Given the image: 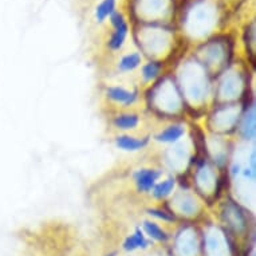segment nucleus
Segmentation results:
<instances>
[{
    "instance_id": "4",
    "label": "nucleus",
    "mask_w": 256,
    "mask_h": 256,
    "mask_svg": "<svg viewBox=\"0 0 256 256\" xmlns=\"http://www.w3.org/2000/svg\"><path fill=\"white\" fill-rule=\"evenodd\" d=\"M185 130L184 128L181 125H170L168 126L165 130H162L160 134L156 136V140L160 141V142H166V144H172L177 142L178 140L184 136Z\"/></svg>"
},
{
    "instance_id": "7",
    "label": "nucleus",
    "mask_w": 256,
    "mask_h": 256,
    "mask_svg": "<svg viewBox=\"0 0 256 256\" xmlns=\"http://www.w3.org/2000/svg\"><path fill=\"white\" fill-rule=\"evenodd\" d=\"M140 63H141V55L137 54V52H133V54L125 55V56L120 60L118 68H120V70L124 72H133L134 68H138Z\"/></svg>"
},
{
    "instance_id": "10",
    "label": "nucleus",
    "mask_w": 256,
    "mask_h": 256,
    "mask_svg": "<svg viewBox=\"0 0 256 256\" xmlns=\"http://www.w3.org/2000/svg\"><path fill=\"white\" fill-rule=\"evenodd\" d=\"M173 186H174V180L173 178H168V180L162 181V182H160V184H156L154 194L157 198H166L168 194H170V192L173 190Z\"/></svg>"
},
{
    "instance_id": "1",
    "label": "nucleus",
    "mask_w": 256,
    "mask_h": 256,
    "mask_svg": "<svg viewBox=\"0 0 256 256\" xmlns=\"http://www.w3.org/2000/svg\"><path fill=\"white\" fill-rule=\"evenodd\" d=\"M160 176H161V173L154 169H141L136 173V185L141 192H149L156 186Z\"/></svg>"
},
{
    "instance_id": "13",
    "label": "nucleus",
    "mask_w": 256,
    "mask_h": 256,
    "mask_svg": "<svg viewBox=\"0 0 256 256\" xmlns=\"http://www.w3.org/2000/svg\"><path fill=\"white\" fill-rule=\"evenodd\" d=\"M110 22H112V24H113L114 28H116V27H120V26L124 24V23H126L125 19H124V15L120 12H116V11L110 15Z\"/></svg>"
},
{
    "instance_id": "2",
    "label": "nucleus",
    "mask_w": 256,
    "mask_h": 256,
    "mask_svg": "<svg viewBox=\"0 0 256 256\" xmlns=\"http://www.w3.org/2000/svg\"><path fill=\"white\" fill-rule=\"evenodd\" d=\"M108 96H109L110 100L126 106L133 105L137 101V92H129V90H126L124 88H118V86L108 88Z\"/></svg>"
},
{
    "instance_id": "12",
    "label": "nucleus",
    "mask_w": 256,
    "mask_h": 256,
    "mask_svg": "<svg viewBox=\"0 0 256 256\" xmlns=\"http://www.w3.org/2000/svg\"><path fill=\"white\" fill-rule=\"evenodd\" d=\"M158 72H160V64H157V63L154 62H149L148 64H145L142 68L144 78L148 80L156 78V76H158Z\"/></svg>"
},
{
    "instance_id": "3",
    "label": "nucleus",
    "mask_w": 256,
    "mask_h": 256,
    "mask_svg": "<svg viewBox=\"0 0 256 256\" xmlns=\"http://www.w3.org/2000/svg\"><path fill=\"white\" fill-rule=\"evenodd\" d=\"M148 138H136L130 136H120L116 138V145L126 152H137L146 146Z\"/></svg>"
},
{
    "instance_id": "9",
    "label": "nucleus",
    "mask_w": 256,
    "mask_h": 256,
    "mask_svg": "<svg viewBox=\"0 0 256 256\" xmlns=\"http://www.w3.org/2000/svg\"><path fill=\"white\" fill-rule=\"evenodd\" d=\"M116 10V0H104L101 4L98 6L96 10V18L100 23L106 20V18H109Z\"/></svg>"
},
{
    "instance_id": "6",
    "label": "nucleus",
    "mask_w": 256,
    "mask_h": 256,
    "mask_svg": "<svg viewBox=\"0 0 256 256\" xmlns=\"http://www.w3.org/2000/svg\"><path fill=\"white\" fill-rule=\"evenodd\" d=\"M128 24L124 23L120 27H116V31L114 34L112 35V38L109 40V47L112 50H120L122 46H124V42H125L126 35H128Z\"/></svg>"
},
{
    "instance_id": "8",
    "label": "nucleus",
    "mask_w": 256,
    "mask_h": 256,
    "mask_svg": "<svg viewBox=\"0 0 256 256\" xmlns=\"http://www.w3.org/2000/svg\"><path fill=\"white\" fill-rule=\"evenodd\" d=\"M148 242L145 240V236H144L142 231H136L133 235H130L128 239L125 240L124 243V248L128 250V251H133V250H137V248L146 247Z\"/></svg>"
},
{
    "instance_id": "11",
    "label": "nucleus",
    "mask_w": 256,
    "mask_h": 256,
    "mask_svg": "<svg viewBox=\"0 0 256 256\" xmlns=\"http://www.w3.org/2000/svg\"><path fill=\"white\" fill-rule=\"evenodd\" d=\"M144 230L146 231L148 235L156 240H161V242H162V240L168 239V236H166L164 230H162V228H160L157 224H154V222H144Z\"/></svg>"
},
{
    "instance_id": "5",
    "label": "nucleus",
    "mask_w": 256,
    "mask_h": 256,
    "mask_svg": "<svg viewBox=\"0 0 256 256\" xmlns=\"http://www.w3.org/2000/svg\"><path fill=\"white\" fill-rule=\"evenodd\" d=\"M140 118L137 114L133 113H126V114H120L114 120V125L124 129V130H129V129H134L136 126L138 125Z\"/></svg>"
},
{
    "instance_id": "14",
    "label": "nucleus",
    "mask_w": 256,
    "mask_h": 256,
    "mask_svg": "<svg viewBox=\"0 0 256 256\" xmlns=\"http://www.w3.org/2000/svg\"><path fill=\"white\" fill-rule=\"evenodd\" d=\"M150 214H154V216H158V218H164V220H174V218H170V216H168V214H165V212H161V210H152Z\"/></svg>"
}]
</instances>
